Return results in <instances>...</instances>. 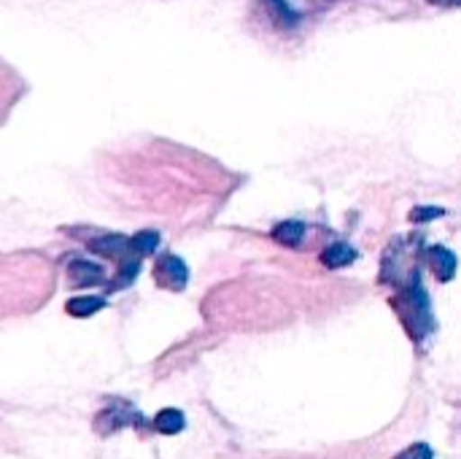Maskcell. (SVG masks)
<instances>
[{"mask_svg": "<svg viewBox=\"0 0 461 459\" xmlns=\"http://www.w3.org/2000/svg\"><path fill=\"white\" fill-rule=\"evenodd\" d=\"M127 425H140V411H135L127 403H116V409H105L97 417V430L105 433V436L113 433V430H122Z\"/></svg>", "mask_w": 461, "mask_h": 459, "instance_id": "3957f363", "label": "cell"}, {"mask_svg": "<svg viewBox=\"0 0 461 459\" xmlns=\"http://www.w3.org/2000/svg\"><path fill=\"white\" fill-rule=\"evenodd\" d=\"M68 279H70V284H73V287L86 289V287H97V284H103V281H105V271H103V265H97V262H89V260H73V262L68 265Z\"/></svg>", "mask_w": 461, "mask_h": 459, "instance_id": "277c9868", "label": "cell"}, {"mask_svg": "<svg viewBox=\"0 0 461 459\" xmlns=\"http://www.w3.org/2000/svg\"><path fill=\"white\" fill-rule=\"evenodd\" d=\"M103 308H105V300L103 298H95V295H89V298H73L65 306V311L70 317H76V319H86V317H92V314H97Z\"/></svg>", "mask_w": 461, "mask_h": 459, "instance_id": "30bf717a", "label": "cell"}, {"mask_svg": "<svg viewBox=\"0 0 461 459\" xmlns=\"http://www.w3.org/2000/svg\"><path fill=\"white\" fill-rule=\"evenodd\" d=\"M394 459H435V452L429 444H413L405 452H400Z\"/></svg>", "mask_w": 461, "mask_h": 459, "instance_id": "7c38bea8", "label": "cell"}, {"mask_svg": "<svg viewBox=\"0 0 461 459\" xmlns=\"http://www.w3.org/2000/svg\"><path fill=\"white\" fill-rule=\"evenodd\" d=\"M438 216H446V208H438V206H421V208H413L411 211V219L413 222H432Z\"/></svg>", "mask_w": 461, "mask_h": 459, "instance_id": "4fadbf2b", "label": "cell"}, {"mask_svg": "<svg viewBox=\"0 0 461 459\" xmlns=\"http://www.w3.org/2000/svg\"><path fill=\"white\" fill-rule=\"evenodd\" d=\"M157 246H159V233L157 230H140V233H135L130 238V252L135 257H149V254L157 252Z\"/></svg>", "mask_w": 461, "mask_h": 459, "instance_id": "8fae6325", "label": "cell"}, {"mask_svg": "<svg viewBox=\"0 0 461 459\" xmlns=\"http://www.w3.org/2000/svg\"><path fill=\"white\" fill-rule=\"evenodd\" d=\"M319 260H321L327 268H346V265H351L354 260H359V252H357L351 243L338 241V243H330V246L321 252Z\"/></svg>", "mask_w": 461, "mask_h": 459, "instance_id": "52a82bcc", "label": "cell"}, {"mask_svg": "<svg viewBox=\"0 0 461 459\" xmlns=\"http://www.w3.org/2000/svg\"><path fill=\"white\" fill-rule=\"evenodd\" d=\"M408 327V333L413 335V341H424L427 335L435 333V317H432V303L429 295L421 284V271L413 268L405 279V284L400 287V298L394 306Z\"/></svg>", "mask_w": 461, "mask_h": 459, "instance_id": "6da1fadb", "label": "cell"}, {"mask_svg": "<svg viewBox=\"0 0 461 459\" xmlns=\"http://www.w3.org/2000/svg\"><path fill=\"white\" fill-rule=\"evenodd\" d=\"M427 262L432 268V273L438 276V281H451L456 276V254L448 246H429L427 249Z\"/></svg>", "mask_w": 461, "mask_h": 459, "instance_id": "5b68a950", "label": "cell"}, {"mask_svg": "<svg viewBox=\"0 0 461 459\" xmlns=\"http://www.w3.org/2000/svg\"><path fill=\"white\" fill-rule=\"evenodd\" d=\"M154 427L162 433V436H176L186 427V417L184 411L178 409H162L157 417H154Z\"/></svg>", "mask_w": 461, "mask_h": 459, "instance_id": "9c48e42d", "label": "cell"}, {"mask_svg": "<svg viewBox=\"0 0 461 459\" xmlns=\"http://www.w3.org/2000/svg\"><path fill=\"white\" fill-rule=\"evenodd\" d=\"M154 279L159 287L165 289H173V292H181L189 281V268L181 257L176 254H162L154 265Z\"/></svg>", "mask_w": 461, "mask_h": 459, "instance_id": "7a4b0ae2", "label": "cell"}, {"mask_svg": "<svg viewBox=\"0 0 461 459\" xmlns=\"http://www.w3.org/2000/svg\"><path fill=\"white\" fill-rule=\"evenodd\" d=\"M440 3H443V0H440ZM446 3H448V5H454V3H456V0H446Z\"/></svg>", "mask_w": 461, "mask_h": 459, "instance_id": "5bb4252c", "label": "cell"}, {"mask_svg": "<svg viewBox=\"0 0 461 459\" xmlns=\"http://www.w3.org/2000/svg\"><path fill=\"white\" fill-rule=\"evenodd\" d=\"M89 252H95V254H100V257H108V260H127V257H132V252H130V238H124V235H103V238H92L89 243Z\"/></svg>", "mask_w": 461, "mask_h": 459, "instance_id": "8992f818", "label": "cell"}, {"mask_svg": "<svg viewBox=\"0 0 461 459\" xmlns=\"http://www.w3.org/2000/svg\"><path fill=\"white\" fill-rule=\"evenodd\" d=\"M273 241L281 243V246H300V241L305 238V225L297 222V219H286L281 225L273 227Z\"/></svg>", "mask_w": 461, "mask_h": 459, "instance_id": "ba28073f", "label": "cell"}]
</instances>
